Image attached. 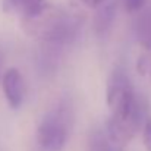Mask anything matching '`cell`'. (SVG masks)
I'll return each mask as SVG.
<instances>
[{
    "mask_svg": "<svg viewBox=\"0 0 151 151\" xmlns=\"http://www.w3.org/2000/svg\"><path fill=\"white\" fill-rule=\"evenodd\" d=\"M137 70L139 72V75H148L151 79V49L144 50V53L139 56L137 62Z\"/></svg>",
    "mask_w": 151,
    "mask_h": 151,
    "instance_id": "cell-9",
    "label": "cell"
},
{
    "mask_svg": "<svg viewBox=\"0 0 151 151\" xmlns=\"http://www.w3.org/2000/svg\"><path fill=\"white\" fill-rule=\"evenodd\" d=\"M1 84L7 104L12 109H19L25 99V82L21 72L15 68L7 69L1 78Z\"/></svg>",
    "mask_w": 151,
    "mask_h": 151,
    "instance_id": "cell-4",
    "label": "cell"
},
{
    "mask_svg": "<svg viewBox=\"0 0 151 151\" xmlns=\"http://www.w3.org/2000/svg\"><path fill=\"white\" fill-rule=\"evenodd\" d=\"M116 15V3L113 0H106L96 9L94 15V31L97 35H104L110 29Z\"/></svg>",
    "mask_w": 151,
    "mask_h": 151,
    "instance_id": "cell-5",
    "label": "cell"
},
{
    "mask_svg": "<svg viewBox=\"0 0 151 151\" xmlns=\"http://www.w3.org/2000/svg\"><path fill=\"white\" fill-rule=\"evenodd\" d=\"M145 1L147 0H122L125 10L129 12V13L141 12L144 9V6H145Z\"/></svg>",
    "mask_w": 151,
    "mask_h": 151,
    "instance_id": "cell-10",
    "label": "cell"
},
{
    "mask_svg": "<svg viewBox=\"0 0 151 151\" xmlns=\"http://www.w3.org/2000/svg\"><path fill=\"white\" fill-rule=\"evenodd\" d=\"M123 148L117 145L109 135L107 129H97L90 137V151H122Z\"/></svg>",
    "mask_w": 151,
    "mask_h": 151,
    "instance_id": "cell-8",
    "label": "cell"
},
{
    "mask_svg": "<svg viewBox=\"0 0 151 151\" xmlns=\"http://www.w3.org/2000/svg\"><path fill=\"white\" fill-rule=\"evenodd\" d=\"M6 9L19 12L22 18H29L47 6L46 0H4Z\"/></svg>",
    "mask_w": 151,
    "mask_h": 151,
    "instance_id": "cell-7",
    "label": "cell"
},
{
    "mask_svg": "<svg viewBox=\"0 0 151 151\" xmlns=\"http://www.w3.org/2000/svg\"><path fill=\"white\" fill-rule=\"evenodd\" d=\"M142 141L147 151H151V117L145 119V125L142 128Z\"/></svg>",
    "mask_w": 151,
    "mask_h": 151,
    "instance_id": "cell-11",
    "label": "cell"
},
{
    "mask_svg": "<svg viewBox=\"0 0 151 151\" xmlns=\"http://www.w3.org/2000/svg\"><path fill=\"white\" fill-rule=\"evenodd\" d=\"M25 31L46 43L66 44L79 32L82 19L73 12L54 6H46L43 10L29 18H22Z\"/></svg>",
    "mask_w": 151,
    "mask_h": 151,
    "instance_id": "cell-2",
    "label": "cell"
},
{
    "mask_svg": "<svg viewBox=\"0 0 151 151\" xmlns=\"http://www.w3.org/2000/svg\"><path fill=\"white\" fill-rule=\"evenodd\" d=\"M85 6H88V7H91V9H97L100 4H103L106 0H81Z\"/></svg>",
    "mask_w": 151,
    "mask_h": 151,
    "instance_id": "cell-12",
    "label": "cell"
},
{
    "mask_svg": "<svg viewBox=\"0 0 151 151\" xmlns=\"http://www.w3.org/2000/svg\"><path fill=\"white\" fill-rule=\"evenodd\" d=\"M107 107L111 116L106 125L109 135L122 148L134 139L139 128L145 125L142 104L137 99L132 84L123 70H116L107 85Z\"/></svg>",
    "mask_w": 151,
    "mask_h": 151,
    "instance_id": "cell-1",
    "label": "cell"
},
{
    "mask_svg": "<svg viewBox=\"0 0 151 151\" xmlns=\"http://www.w3.org/2000/svg\"><path fill=\"white\" fill-rule=\"evenodd\" d=\"M0 78H1V62H0Z\"/></svg>",
    "mask_w": 151,
    "mask_h": 151,
    "instance_id": "cell-13",
    "label": "cell"
},
{
    "mask_svg": "<svg viewBox=\"0 0 151 151\" xmlns=\"http://www.w3.org/2000/svg\"><path fill=\"white\" fill-rule=\"evenodd\" d=\"M135 34L137 40L142 46L144 50L151 49V6L142 9L135 24Z\"/></svg>",
    "mask_w": 151,
    "mask_h": 151,
    "instance_id": "cell-6",
    "label": "cell"
},
{
    "mask_svg": "<svg viewBox=\"0 0 151 151\" xmlns=\"http://www.w3.org/2000/svg\"><path fill=\"white\" fill-rule=\"evenodd\" d=\"M70 132V113L65 106L57 107L43 117L35 139L43 151H62Z\"/></svg>",
    "mask_w": 151,
    "mask_h": 151,
    "instance_id": "cell-3",
    "label": "cell"
}]
</instances>
